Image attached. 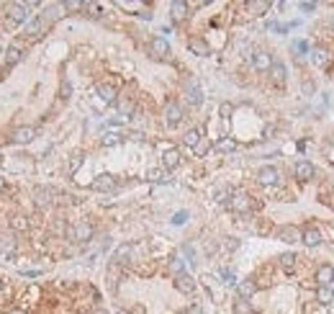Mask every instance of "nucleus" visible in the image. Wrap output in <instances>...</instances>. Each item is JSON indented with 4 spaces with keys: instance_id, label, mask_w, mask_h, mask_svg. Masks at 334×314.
Here are the masks:
<instances>
[{
    "instance_id": "obj_48",
    "label": "nucleus",
    "mask_w": 334,
    "mask_h": 314,
    "mask_svg": "<svg viewBox=\"0 0 334 314\" xmlns=\"http://www.w3.org/2000/svg\"><path fill=\"white\" fill-rule=\"evenodd\" d=\"M298 8H301V10H306V13H311V10L316 8V3H298Z\"/></svg>"
},
{
    "instance_id": "obj_4",
    "label": "nucleus",
    "mask_w": 334,
    "mask_h": 314,
    "mask_svg": "<svg viewBox=\"0 0 334 314\" xmlns=\"http://www.w3.org/2000/svg\"><path fill=\"white\" fill-rule=\"evenodd\" d=\"M33 204L39 209H49L54 204V190L47 188V186H36L33 188Z\"/></svg>"
},
{
    "instance_id": "obj_54",
    "label": "nucleus",
    "mask_w": 334,
    "mask_h": 314,
    "mask_svg": "<svg viewBox=\"0 0 334 314\" xmlns=\"http://www.w3.org/2000/svg\"><path fill=\"white\" fill-rule=\"evenodd\" d=\"M0 288H3V281H0Z\"/></svg>"
},
{
    "instance_id": "obj_21",
    "label": "nucleus",
    "mask_w": 334,
    "mask_h": 314,
    "mask_svg": "<svg viewBox=\"0 0 334 314\" xmlns=\"http://www.w3.org/2000/svg\"><path fill=\"white\" fill-rule=\"evenodd\" d=\"M316 281H319V286H332V281H334V268H332V265H321L319 271H316Z\"/></svg>"
},
{
    "instance_id": "obj_53",
    "label": "nucleus",
    "mask_w": 334,
    "mask_h": 314,
    "mask_svg": "<svg viewBox=\"0 0 334 314\" xmlns=\"http://www.w3.org/2000/svg\"><path fill=\"white\" fill-rule=\"evenodd\" d=\"M329 24H332V26H334V18H332V21H329Z\"/></svg>"
},
{
    "instance_id": "obj_38",
    "label": "nucleus",
    "mask_w": 334,
    "mask_h": 314,
    "mask_svg": "<svg viewBox=\"0 0 334 314\" xmlns=\"http://www.w3.org/2000/svg\"><path fill=\"white\" fill-rule=\"evenodd\" d=\"M216 150H221V152H232V150H237V142H234V139H218Z\"/></svg>"
},
{
    "instance_id": "obj_33",
    "label": "nucleus",
    "mask_w": 334,
    "mask_h": 314,
    "mask_svg": "<svg viewBox=\"0 0 334 314\" xmlns=\"http://www.w3.org/2000/svg\"><path fill=\"white\" fill-rule=\"evenodd\" d=\"M252 312H255V309H252V304L247 299H237L234 301V314H252Z\"/></svg>"
},
{
    "instance_id": "obj_26",
    "label": "nucleus",
    "mask_w": 334,
    "mask_h": 314,
    "mask_svg": "<svg viewBox=\"0 0 334 314\" xmlns=\"http://www.w3.org/2000/svg\"><path fill=\"white\" fill-rule=\"evenodd\" d=\"M304 245H308V248H316V245H321V232L319 229H306L304 232Z\"/></svg>"
},
{
    "instance_id": "obj_17",
    "label": "nucleus",
    "mask_w": 334,
    "mask_h": 314,
    "mask_svg": "<svg viewBox=\"0 0 334 314\" xmlns=\"http://www.w3.org/2000/svg\"><path fill=\"white\" fill-rule=\"evenodd\" d=\"M237 291H239V299H252L255 296V291H257V286H255V281L252 278H244V281H239L237 283Z\"/></svg>"
},
{
    "instance_id": "obj_31",
    "label": "nucleus",
    "mask_w": 334,
    "mask_h": 314,
    "mask_svg": "<svg viewBox=\"0 0 334 314\" xmlns=\"http://www.w3.org/2000/svg\"><path fill=\"white\" fill-rule=\"evenodd\" d=\"M21 60H24V52H21L18 47H10L8 54H5V64H8V67H10V64H18Z\"/></svg>"
},
{
    "instance_id": "obj_6",
    "label": "nucleus",
    "mask_w": 334,
    "mask_h": 314,
    "mask_svg": "<svg viewBox=\"0 0 334 314\" xmlns=\"http://www.w3.org/2000/svg\"><path fill=\"white\" fill-rule=\"evenodd\" d=\"M185 95H188L190 106H201L203 103V93H201V85H198L195 77H188V80H185Z\"/></svg>"
},
{
    "instance_id": "obj_11",
    "label": "nucleus",
    "mask_w": 334,
    "mask_h": 314,
    "mask_svg": "<svg viewBox=\"0 0 334 314\" xmlns=\"http://www.w3.org/2000/svg\"><path fill=\"white\" fill-rule=\"evenodd\" d=\"M44 31H47V24H44L41 18H33L31 24L26 26V33H24V36H26L29 41H36V39L44 36Z\"/></svg>"
},
{
    "instance_id": "obj_19",
    "label": "nucleus",
    "mask_w": 334,
    "mask_h": 314,
    "mask_svg": "<svg viewBox=\"0 0 334 314\" xmlns=\"http://www.w3.org/2000/svg\"><path fill=\"white\" fill-rule=\"evenodd\" d=\"M152 52H154V57L167 60V54H170V44H167L162 36H154V39H152Z\"/></svg>"
},
{
    "instance_id": "obj_13",
    "label": "nucleus",
    "mask_w": 334,
    "mask_h": 314,
    "mask_svg": "<svg viewBox=\"0 0 334 314\" xmlns=\"http://www.w3.org/2000/svg\"><path fill=\"white\" fill-rule=\"evenodd\" d=\"M314 165H311L308 160H301V162H298L296 165V178H298V181H301V183H306V181H311V178H314Z\"/></svg>"
},
{
    "instance_id": "obj_2",
    "label": "nucleus",
    "mask_w": 334,
    "mask_h": 314,
    "mask_svg": "<svg viewBox=\"0 0 334 314\" xmlns=\"http://www.w3.org/2000/svg\"><path fill=\"white\" fill-rule=\"evenodd\" d=\"M67 237L75 240V242H88V240H93V227H90L88 221H77L67 229Z\"/></svg>"
},
{
    "instance_id": "obj_50",
    "label": "nucleus",
    "mask_w": 334,
    "mask_h": 314,
    "mask_svg": "<svg viewBox=\"0 0 334 314\" xmlns=\"http://www.w3.org/2000/svg\"><path fill=\"white\" fill-rule=\"evenodd\" d=\"M8 314H26V312H24V309H10Z\"/></svg>"
},
{
    "instance_id": "obj_45",
    "label": "nucleus",
    "mask_w": 334,
    "mask_h": 314,
    "mask_svg": "<svg viewBox=\"0 0 334 314\" xmlns=\"http://www.w3.org/2000/svg\"><path fill=\"white\" fill-rule=\"evenodd\" d=\"M119 108H121V114H123V116H129L131 111H134V106L129 103V100H121V103H119Z\"/></svg>"
},
{
    "instance_id": "obj_14",
    "label": "nucleus",
    "mask_w": 334,
    "mask_h": 314,
    "mask_svg": "<svg viewBox=\"0 0 334 314\" xmlns=\"http://www.w3.org/2000/svg\"><path fill=\"white\" fill-rule=\"evenodd\" d=\"M33 137H36V129H33V126H18L13 131V142L16 144H29Z\"/></svg>"
},
{
    "instance_id": "obj_37",
    "label": "nucleus",
    "mask_w": 334,
    "mask_h": 314,
    "mask_svg": "<svg viewBox=\"0 0 334 314\" xmlns=\"http://www.w3.org/2000/svg\"><path fill=\"white\" fill-rule=\"evenodd\" d=\"M229 198H232V190H229V188H216V201H218V204H229Z\"/></svg>"
},
{
    "instance_id": "obj_10",
    "label": "nucleus",
    "mask_w": 334,
    "mask_h": 314,
    "mask_svg": "<svg viewBox=\"0 0 334 314\" xmlns=\"http://www.w3.org/2000/svg\"><path fill=\"white\" fill-rule=\"evenodd\" d=\"M278 237H280L283 242H291V245H293V242H301V240H304V232L298 229L296 224H285V227L278 229Z\"/></svg>"
},
{
    "instance_id": "obj_46",
    "label": "nucleus",
    "mask_w": 334,
    "mask_h": 314,
    "mask_svg": "<svg viewBox=\"0 0 334 314\" xmlns=\"http://www.w3.org/2000/svg\"><path fill=\"white\" fill-rule=\"evenodd\" d=\"M70 93H72V85L64 80V83H62V98H70Z\"/></svg>"
},
{
    "instance_id": "obj_5",
    "label": "nucleus",
    "mask_w": 334,
    "mask_h": 314,
    "mask_svg": "<svg viewBox=\"0 0 334 314\" xmlns=\"http://www.w3.org/2000/svg\"><path fill=\"white\" fill-rule=\"evenodd\" d=\"M229 206H232L234 211H239V214H247V211L252 209V201H249V196L244 193V190H234L232 198H229Z\"/></svg>"
},
{
    "instance_id": "obj_49",
    "label": "nucleus",
    "mask_w": 334,
    "mask_h": 314,
    "mask_svg": "<svg viewBox=\"0 0 334 314\" xmlns=\"http://www.w3.org/2000/svg\"><path fill=\"white\" fill-rule=\"evenodd\" d=\"M185 314H203V309H201V307H190Z\"/></svg>"
},
{
    "instance_id": "obj_1",
    "label": "nucleus",
    "mask_w": 334,
    "mask_h": 314,
    "mask_svg": "<svg viewBox=\"0 0 334 314\" xmlns=\"http://www.w3.org/2000/svg\"><path fill=\"white\" fill-rule=\"evenodd\" d=\"M5 18H8V26H18V24H24V21L29 18V5L24 3H10L5 8Z\"/></svg>"
},
{
    "instance_id": "obj_32",
    "label": "nucleus",
    "mask_w": 334,
    "mask_h": 314,
    "mask_svg": "<svg viewBox=\"0 0 334 314\" xmlns=\"http://www.w3.org/2000/svg\"><path fill=\"white\" fill-rule=\"evenodd\" d=\"M278 260H280V268H283V271H285V273H291V271H293V265H296V255H293V252H285V255H280V257H278Z\"/></svg>"
},
{
    "instance_id": "obj_12",
    "label": "nucleus",
    "mask_w": 334,
    "mask_h": 314,
    "mask_svg": "<svg viewBox=\"0 0 334 314\" xmlns=\"http://www.w3.org/2000/svg\"><path fill=\"white\" fill-rule=\"evenodd\" d=\"M134 257V245H121V248L113 252V263L116 265H129Z\"/></svg>"
},
{
    "instance_id": "obj_7",
    "label": "nucleus",
    "mask_w": 334,
    "mask_h": 314,
    "mask_svg": "<svg viewBox=\"0 0 334 314\" xmlns=\"http://www.w3.org/2000/svg\"><path fill=\"white\" fill-rule=\"evenodd\" d=\"M180 121H182V108H180V103L170 100V103L165 106V124L175 129V126L180 124Z\"/></svg>"
},
{
    "instance_id": "obj_39",
    "label": "nucleus",
    "mask_w": 334,
    "mask_h": 314,
    "mask_svg": "<svg viewBox=\"0 0 334 314\" xmlns=\"http://www.w3.org/2000/svg\"><path fill=\"white\" fill-rule=\"evenodd\" d=\"M103 144H106V147H113V144H119L121 142V137L119 134H113V131H108V134H103V139H100Z\"/></svg>"
},
{
    "instance_id": "obj_15",
    "label": "nucleus",
    "mask_w": 334,
    "mask_h": 314,
    "mask_svg": "<svg viewBox=\"0 0 334 314\" xmlns=\"http://www.w3.org/2000/svg\"><path fill=\"white\" fill-rule=\"evenodd\" d=\"M62 10H64V8H62V5H57V3H54V5H47V8H44V13H41L39 18L44 21V24H54V21H60V18L64 16Z\"/></svg>"
},
{
    "instance_id": "obj_55",
    "label": "nucleus",
    "mask_w": 334,
    "mask_h": 314,
    "mask_svg": "<svg viewBox=\"0 0 334 314\" xmlns=\"http://www.w3.org/2000/svg\"><path fill=\"white\" fill-rule=\"evenodd\" d=\"M119 314H126V312H119Z\"/></svg>"
},
{
    "instance_id": "obj_52",
    "label": "nucleus",
    "mask_w": 334,
    "mask_h": 314,
    "mask_svg": "<svg viewBox=\"0 0 334 314\" xmlns=\"http://www.w3.org/2000/svg\"><path fill=\"white\" fill-rule=\"evenodd\" d=\"M5 188V181H3V175H0V190H3Z\"/></svg>"
},
{
    "instance_id": "obj_43",
    "label": "nucleus",
    "mask_w": 334,
    "mask_h": 314,
    "mask_svg": "<svg viewBox=\"0 0 334 314\" xmlns=\"http://www.w3.org/2000/svg\"><path fill=\"white\" fill-rule=\"evenodd\" d=\"M83 165V152H77V155H72V162H70V173H75L77 167Z\"/></svg>"
},
{
    "instance_id": "obj_22",
    "label": "nucleus",
    "mask_w": 334,
    "mask_h": 314,
    "mask_svg": "<svg viewBox=\"0 0 334 314\" xmlns=\"http://www.w3.org/2000/svg\"><path fill=\"white\" fill-rule=\"evenodd\" d=\"M170 13L175 21H182L188 18V3H182V0H175V3H170Z\"/></svg>"
},
{
    "instance_id": "obj_30",
    "label": "nucleus",
    "mask_w": 334,
    "mask_h": 314,
    "mask_svg": "<svg viewBox=\"0 0 334 314\" xmlns=\"http://www.w3.org/2000/svg\"><path fill=\"white\" fill-rule=\"evenodd\" d=\"M170 271L175 273V276H182V273H185V263H182L180 255H172V257H170Z\"/></svg>"
},
{
    "instance_id": "obj_9",
    "label": "nucleus",
    "mask_w": 334,
    "mask_h": 314,
    "mask_svg": "<svg viewBox=\"0 0 334 314\" xmlns=\"http://www.w3.org/2000/svg\"><path fill=\"white\" fill-rule=\"evenodd\" d=\"M252 64H255V70L268 72L270 67H273V54H270V52H265V49H257L255 54H252Z\"/></svg>"
},
{
    "instance_id": "obj_36",
    "label": "nucleus",
    "mask_w": 334,
    "mask_h": 314,
    "mask_svg": "<svg viewBox=\"0 0 334 314\" xmlns=\"http://www.w3.org/2000/svg\"><path fill=\"white\" fill-rule=\"evenodd\" d=\"M291 49H293V54H296V60H301L304 54L308 52V44H306V41H293Z\"/></svg>"
},
{
    "instance_id": "obj_29",
    "label": "nucleus",
    "mask_w": 334,
    "mask_h": 314,
    "mask_svg": "<svg viewBox=\"0 0 334 314\" xmlns=\"http://www.w3.org/2000/svg\"><path fill=\"white\" fill-rule=\"evenodd\" d=\"M188 47H190V52L201 54V57H206V54H209V44H206L203 39H190V41H188Z\"/></svg>"
},
{
    "instance_id": "obj_16",
    "label": "nucleus",
    "mask_w": 334,
    "mask_h": 314,
    "mask_svg": "<svg viewBox=\"0 0 334 314\" xmlns=\"http://www.w3.org/2000/svg\"><path fill=\"white\" fill-rule=\"evenodd\" d=\"M175 288L180 291V294H193V291H195V281H193L188 273L175 276Z\"/></svg>"
},
{
    "instance_id": "obj_27",
    "label": "nucleus",
    "mask_w": 334,
    "mask_h": 314,
    "mask_svg": "<svg viewBox=\"0 0 334 314\" xmlns=\"http://www.w3.org/2000/svg\"><path fill=\"white\" fill-rule=\"evenodd\" d=\"M98 95L106 100V103H113L119 93H116V88H113V85H106V83H103V85H98Z\"/></svg>"
},
{
    "instance_id": "obj_34",
    "label": "nucleus",
    "mask_w": 334,
    "mask_h": 314,
    "mask_svg": "<svg viewBox=\"0 0 334 314\" xmlns=\"http://www.w3.org/2000/svg\"><path fill=\"white\" fill-rule=\"evenodd\" d=\"M247 8H249L255 16H262L265 10H270V3H268V0H262V3H260V0H257V3H247Z\"/></svg>"
},
{
    "instance_id": "obj_51",
    "label": "nucleus",
    "mask_w": 334,
    "mask_h": 314,
    "mask_svg": "<svg viewBox=\"0 0 334 314\" xmlns=\"http://www.w3.org/2000/svg\"><path fill=\"white\" fill-rule=\"evenodd\" d=\"M93 314H111V312H106V309H95Z\"/></svg>"
},
{
    "instance_id": "obj_41",
    "label": "nucleus",
    "mask_w": 334,
    "mask_h": 314,
    "mask_svg": "<svg viewBox=\"0 0 334 314\" xmlns=\"http://www.w3.org/2000/svg\"><path fill=\"white\" fill-rule=\"evenodd\" d=\"M85 3H80V0H67V3H62L64 10H83Z\"/></svg>"
},
{
    "instance_id": "obj_28",
    "label": "nucleus",
    "mask_w": 334,
    "mask_h": 314,
    "mask_svg": "<svg viewBox=\"0 0 334 314\" xmlns=\"http://www.w3.org/2000/svg\"><path fill=\"white\" fill-rule=\"evenodd\" d=\"M327 49L324 47H316V49H311V62H314L316 67H324L327 64Z\"/></svg>"
},
{
    "instance_id": "obj_42",
    "label": "nucleus",
    "mask_w": 334,
    "mask_h": 314,
    "mask_svg": "<svg viewBox=\"0 0 334 314\" xmlns=\"http://www.w3.org/2000/svg\"><path fill=\"white\" fill-rule=\"evenodd\" d=\"M209 147H211V144H209V139H201V142H198V147H195V155H198V157H203L206 152H209Z\"/></svg>"
},
{
    "instance_id": "obj_47",
    "label": "nucleus",
    "mask_w": 334,
    "mask_h": 314,
    "mask_svg": "<svg viewBox=\"0 0 334 314\" xmlns=\"http://www.w3.org/2000/svg\"><path fill=\"white\" fill-rule=\"evenodd\" d=\"M221 278H224L226 283H234V276H232V271H226V268L221 271Z\"/></svg>"
},
{
    "instance_id": "obj_20",
    "label": "nucleus",
    "mask_w": 334,
    "mask_h": 314,
    "mask_svg": "<svg viewBox=\"0 0 334 314\" xmlns=\"http://www.w3.org/2000/svg\"><path fill=\"white\" fill-rule=\"evenodd\" d=\"M180 162H182V157H180L178 150H167V152L162 155V165L167 167V170H175V167H180Z\"/></svg>"
},
{
    "instance_id": "obj_3",
    "label": "nucleus",
    "mask_w": 334,
    "mask_h": 314,
    "mask_svg": "<svg viewBox=\"0 0 334 314\" xmlns=\"http://www.w3.org/2000/svg\"><path fill=\"white\" fill-rule=\"evenodd\" d=\"M257 181H260V186H278L280 183V170L273 167V165H265V167L257 170Z\"/></svg>"
},
{
    "instance_id": "obj_44",
    "label": "nucleus",
    "mask_w": 334,
    "mask_h": 314,
    "mask_svg": "<svg viewBox=\"0 0 334 314\" xmlns=\"http://www.w3.org/2000/svg\"><path fill=\"white\" fill-rule=\"evenodd\" d=\"M188 221V211H178L175 217H172V224H185Z\"/></svg>"
},
{
    "instance_id": "obj_24",
    "label": "nucleus",
    "mask_w": 334,
    "mask_h": 314,
    "mask_svg": "<svg viewBox=\"0 0 334 314\" xmlns=\"http://www.w3.org/2000/svg\"><path fill=\"white\" fill-rule=\"evenodd\" d=\"M201 139H203V134H201L198 129H188V131H185V137H182V144H185V147H190V150H195Z\"/></svg>"
},
{
    "instance_id": "obj_25",
    "label": "nucleus",
    "mask_w": 334,
    "mask_h": 314,
    "mask_svg": "<svg viewBox=\"0 0 334 314\" xmlns=\"http://www.w3.org/2000/svg\"><path fill=\"white\" fill-rule=\"evenodd\" d=\"M316 301L321 307H329L332 301H334V291H332V286H321L319 291H316Z\"/></svg>"
},
{
    "instance_id": "obj_35",
    "label": "nucleus",
    "mask_w": 334,
    "mask_h": 314,
    "mask_svg": "<svg viewBox=\"0 0 334 314\" xmlns=\"http://www.w3.org/2000/svg\"><path fill=\"white\" fill-rule=\"evenodd\" d=\"M10 227H13L16 232H24V229H29V219L26 217H13V219H10Z\"/></svg>"
},
{
    "instance_id": "obj_23",
    "label": "nucleus",
    "mask_w": 334,
    "mask_h": 314,
    "mask_svg": "<svg viewBox=\"0 0 334 314\" xmlns=\"http://www.w3.org/2000/svg\"><path fill=\"white\" fill-rule=\"evenodd\" d=\"M270 75H273V80L278 83V85H283V83H285V77H288L285 64H283V62H273V67H270Z\"/></svg>"
},
{
    "instance_id": "obj_18",
    "label": "nucleus",
    "mask_w": 334,
    "mask_h": 314,
    "mask_svg": "<svg viewBox=\"0 0 334 314\" xmlns=\"http://www.w3.org/2000/svg\"><path fill=\"white\" fill-rule=\"evenodd\" d=\"M16 252V237L13 234H0V255L8 257Z\"/></svg>"
},
{
    "instance_id": "obj_8",
    "label": "nucleus",
    "mask_w": 334,
    "mask_h": 314,
    "mask_svg": "<svg viewBox=\"0 0 334 314\" xmlns=\"http://www.w3.org/2000/svg\"><path fill=\"white\" fill-rule=\"evenodd\" d=\"M113 188H116V175L111 173H100L93 181V190H100V193H111Z\"/></svg>"
},
{
    "instance_id": "obj_40",
    "label": "nucleus",
    "mask_w": 334,
    "mask_h": 314,
    "mask_svg": "<svg viewBox=\"0 0 334 314\" xmlns=\"http://www.w3.org/2000/svg\"><path fill=\"white\" fill-rule=\"evenodd\" d=\"M232 103H221V106H218V114H221V119L224 121H229V116H232Z\"/></svg>"
}]
</instances>
